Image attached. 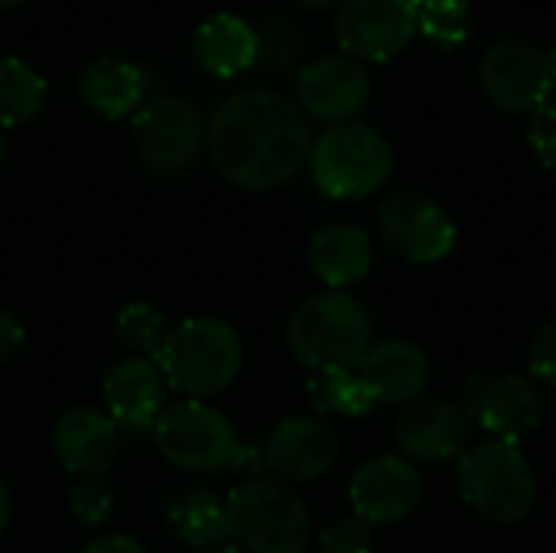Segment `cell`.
<instances>
[{"label": "cell", "instance_id": "1", "mask_svg": "<svg viewBox=\"0 0 556 553\" xmlns=\"http://www.w3.org/2000/svg\"><path fill=\"white\" fill-rule=\"evenodd\" d=\"M205 143L228 183L264 192L290 183L309 163L313 130L293 98L270 88H244L215 108Z\"/></svg>", "mask_w": 556, "mask_h": 553}, {"label": "cell", "instance_id": "2", "mask_svg": "<svg viewBox=\"0 0 556 553\" xmlns=\"http://www.w3.org/2000/svg\"><path fill=\"white\" fill-rule=\"evenodd\" d=\"M287 345L309 372L358 368L375 345L371 310L345 290L316 293L293 310L287 323Z\"/></svg>", "mask_w": 556, "mask_h": 553}, {"label": "cell", "instance_id": "3", "mask_svg": "<svg viewBox=\"0 0 556 553\" xmlns=\"http://www.w3.org/2000/svg\"><path fill=\"white\" fill-rule=\"evenodd\" d=\"M153 362L166 385L186 401H208L235 385L244 352L235 326L212 316H195L166 332Z\"/></svg>", "mask_w": 556, "mask_h": 553}, {"label": "cell", "instance_id": "4", "mask_svg": "<svg viewBox=\"0 0 556 553\" xmlns=\"http://www.w3.org/2000/svg\"><path fill=\"white\" fill-rule=\"evenodd\" d=\"M309 176L316 189L336 202L375 196L394 173L391 140L358 121L326 127L309 150Z\"/></svg>", "mask_w": 556, "mask_h": 553}, {"label": "cell", "instance_id": "5", "mask_svg": "<svg viewBox=\"0 0 556 553\" xmlns=\"http://www.w3.org/2000/svg\"><path fill=\"white\" fill-rule=\"evenodd\" d=\"M225 505L238 551L306 553L313 544V518L306 502L277 479H248L231 489Z\"/></svg>", "mask_w": 556, "mask_h": 553}, {"label": "cell", "instance_id": "6", "mask_svg": "<svg viewBox=\"0 0 556 553\" xmlns=\"http://www.w3.org/2000/svg\"><path fill=\"white\" fill-rule=\"evenodd\" d=\"M463 502L492 525H518L538 502V479L518 443L485 440L459 456L456 469Z\"/></svg>", "mask_w": 556, "mask_h": 553}, {"label": "cell", "instance_id": "7", "mask_svg": "<svg viewBox=\"0 0 556 553\" xmlns=\"http://www.w3.org/2000/svg\"><path fill=\"white\" fill-rule=\"evenodd\" d=\"M153 440L163 460L182 473H218L248 463L261 466V453H251L241 443L235 424L205 401L182 398L166 404L153 427Z\"/></svg>", "mask_w": 556, "mask_h": 553}, {"label": "cell", "instance_id": "8", "mask_svg": "<svg viewBox=\"0 0 556 553\" xmlns=\"http://www.w3.org/2000/svg\"><path fill=\"white\" fill-rule=\"evenodd\" d=\"M130 137L143 166L156 176L189 173L205 150V117L182 95H150L130 121Z\"/></svg>", "mask_w": 556, "mask_h": 553}, {"label": "cell", "instance_id": "9", "mask_svg": "<svg viewBox=\"0 0 556 553\" xmlns=\"http://www.w3.org/2000/svg\"><path fill=\"white\" fill-rule=\"evenodd\" d=\"M375 225L381 241L410 264H437L456 248V222L450 212L424 192L401 189L391 192L378 212Z\"/></svg>", "mask_w": 556, "mask_h": 553}, {"label": "cell", "instance_id": "10", "mask_svg": "<svg viewBox=\"0 0 556 553\" xmlns=\"http://www.w3.org/2000/svg\"><path fill=\"white\" fill-rule=\"evenodd\" d=\"M463 411L492 440L521 443L544 420V394L525 375H476L463 388Z\"/></svg>", "mask_w": 556, "mask_h": 553}, {"label": "cell", "instance_id": "11", "mask_svg": "<svg viewBox=\"0 0 556 553\" xmlns=\"http://www.w3.org/2000/svg\"><path fill=\"white\" fill-rule=\"evenodd\" d=\"M371 98V75L365 62L345 52H326L306 62L296 75V104L306 117L329 127L355 121Z\"/></svg>", "mask_w": 556, "mask_h": 553}, {"label": "cell", "instance_id": "12", "mask_svg": "<svg viewBox=\"0 0 556 553\" xmlns=\"http://www.w3.org/2000/svg\"><path fill=\"white\" fill-rule=\"evenodd\" d=\"M336 36L358 62H391L417 36V16L407 0H342Z\"/></svg>", "mask_w": 556, "mask_h": 553}, {"label": "cell", "instance_id": "13", "mask_svg": "<svg viewBox=\"0 0 556 553\" xmlns=\"http://www.w3.org/2000/svg\"><path fill=\"white\" fill-rule=\"evenodd\" d=\"M339 460V437L323 417H287L261 447V466L283 486L316 482Z\"/></svg>", "mask_w": 556, "mask_h": 553}, {"label": "cell", "instance_id": "14", "mask_svg": "<svg viewBox=\"0 0 556 553\" xmlns=\"http://www.w3.org/2000/svg\"><path fill=\"white\" fill-rule=\"evenodd\" d=\"M352 515L375 525H397L424 502V476L404 456H375L358 466L349 486Z\"/></svg>", "mask_w": 556, "mask_h": 553}, {"label": "cell", "instance_id": "15", "mask_svg": "<svg viewBox=\"0 0 556 553\" xmlns=\"http://www.w3.org/2000/svg\"><path fill=\"white\" fill-rule=\"evenodd\" d=\"M485 98L508 114H531L544 95V49L528 39H498L479 59Z\"/></svg>", "mask_w": 556, "mask_h": 553}, {"label": "cell", "instance_id": "16", "mask_svg": "<svg viewBox=\"0 0 556 553\" xmlns=\"http://www.w3.org/2000/svg\"><path fill=\"white\" fill-rule=\"evenodd\" d=\"M472 427L476 424L456 401H417L397 417L394 440L401 456L414 466H437L459 460L472 447Z\"/></svg>", "mask_w": 556, "mask_h": 553}, {"label": "cell", "instance_id": "17", "mask_svg": "<svg viewBox=\"0 0 556 553\" xmlns=\"http://www.w3.org/2000/svg\"><path fill=\"white\" fill-rule=\"evenodd\" d=\"M104 407L121 433L143 437L153 433L160 414L166 411V378L153 359H127L114 365L104 378Z\"/></svg>", "mask_w": 556, "mask_h": 553}, {"label": "cell", "instance_id": "18", "mask_svg": "<svg viewBox=\"0 0 556 553\" xmlns=\"http://www.w3.org/2000/svg\"><path fill=\"white\" fill-rule=\"evenodd\" d=\"M358 375L365 378L378 404L410 407L424 401L433 368H430V355L417 342L384 339L368 349V355L358 365Z\"/></svg>", "mask_w": 556, "mask_h": 553}, {"label": "cell", "instance_id": "19", "mask_svg": "<svg viewBox=\"0 0 556 553\" xmlns=\"http://www.w3.org/2000/svg\"><path fill=\"white\" fill-rule=\"evenodd\" d=\"M52 450L59 463L78 479H98L117 460L121 430L108 411L72 407L52 427Z\"/></svg>", "mask_w": 556, "mask_h": 553}, {"label": "cell", "instance_id": "20", "mask_svg": "<svg viewBox=\"0 0 556 553\" xmlns=\"http://www.w3.org/2000/svg\"><path fill=\"white\" fill-rule=\"evenodd\" d=\"M150 85L153 81L143 65L130 59H117V55H101L81 68L75 91L91 114L104 121H124V117H134L147 104Z\"/></svg>", "mask_w": 556, "mask_h": 553}, {"label": "cell", "instance_id": "21", "mask_svg": "<svg viewBox=\"0 0 556 553\" xmlns=\"http://www.w3.org/2000/svg\"><path fill=\"white\" fill-rule=\"evenodd\" d=\"M257 26L238 13H215L192 36V59L215 78H238L257 65Z\"/></svg>", "mask_w": 556, "mask_h": 553}, {"label": "cell", "instance_id": "22", "mask_svg": "<svg viewBox=\"0 0 556 553\" xmlns=\"http://www.w3.org/2000/svg\"><path fill=\"white\" fill-rule=\"evenodd\" d=\"M371 257V241L355 225H326L309 238V267L329 290H345L365 280Z\"/></svg>", "mask_w": 556, "mask_h": 553}, {"label": "cell", "instance_id": "23", "mask_svg": "<svg viewBox=\"0 0 556 553\" xmlns=\"http://www.w3.org/2000/svg\"><path fill=\"white\" fill-rule=\"evenodd\" d=\"M166 525L186 548H195V551L222 548L231 538L225 499L205 489L173 495L166 505Z\"/></svg>", "mask_w": 556, "mask_h": 553}, {"label": "cell", "instance_id": "24", "mask_svg": "<svg viewBox=\"0 0 556 553\" xmlns=\"http://www.w3.org/2000/svg\"><path fill=\"white\" fill-rule=\"evenodd\" d=\"M46 78L16 55H0V127H20L42 114Z\"/></svg>", "mask_w": 556, "mask_h": 553}, {"label": "cell", "instance_id": "25", "mask_svg": "<svg viewBox=\"0 0 556 553\" xmlns=\"http://www.w3.org/2000/svg\"><path fill=\"white\" fill-rule=\"evenodd\" d=\"M306 391H309L313 407L319 414H329V417H365L378 407V401L368 391L358 368L313 372Z\"/></svg>", "mask_w": 556, "mask_h": 553}, {"label": "cell", "instance_id": "26", "mask_svg": "<svg viewBox=\"0 0 556 553\" xmlns=\"http://www.w3.org/2000/svg\"><path fill=\"white\" fill-rule=\"evenodd\" d=\"M417 33L440 52H456L469 42L476 16L469 0H420L414 7Z\"/></svg>", "mask_w": 556, "mask_h": 553}, {"label": "cell", "instance_id": "27", "mask_svg": "<svg viewBox=\"0 0 556 553\" xmlns=\"http://www.w3.org/2000/svg\"><path fill=\"white\" fill-rule=\"evenodd\" d=\"M257 65H264L267 72H287L303 55V29L293 16L274 10L257 23Z\"/></svg>", "mask_w": 556, "mask_h": 553}, {"label": "cell", "instance_id": "28", "mask_svg": "<svg viewBox=\"0 0 556 553\" xmlns=\"http://www.w3.org/2000/svg\"><path fill=\"white\" fill-rule=\"evenodd\" d=\"M117 339L121 345H127L130 352H137L140 359H156L163 339H166V319L160 310H153L150 303H130L117 313Z\"/></svg>", "mask_w": 556, "mask_h": 553}, {"label": "cell", "instance_id": "29", "mask_svg": "<svg viewBox=\"0 0 556 553\" xmlns=\"http://www.w3.org/2000/svg\"><path fill=\"white\" fill-rule=\"evenodd\" d=\"M371 548H375V528L358 515L342 518L319 535V553H371Z\"/></svg>", "mask_w": 556, "mask_h": 553}, {"label": "cell", "instance_id": "30", "mask_svg": "<svg viewBox=\"0 0 556 553\" xmlns=\"http://www.w3.org/2000/svg\"><path fill=\"white\" fill-rule=\"evenodd\" d=\"M68 502H72L75 518H78L81 525H88V528H98V525L111 515V508H114L111 492H108L98 479H81V482L68 492Z\"/></svg>", "mask_w": 556, "mask_h": 553}, {"label": "cell", "instance_id": "31", "mask_svg": "<svg viewBox=\"0 0 556 553\" xmlns=\"http://www.w3.org/2000/svg\"><path fill=\"white\" fill-rule=\"evenodd\" d=\"M528 143L541 166L556 173V101H541L528 121Z\"/></svg>", "mask_w": 556, "mask_h": 553}, {"label": "cell", "instance_id": "32", "mask_svg": "<svg viewBox=\"0 0 556 553\" xmlns=\"http://www.w3.org/2000/svg\"><path fill=\"white\" fill-rule=\"evenodd\" d=\"M531 375L541 385L556 388V319L547 323L531 342Z\"/></svg>", "mask_w": 556, "mask_h": 553}, {"label": "cell", "instance_id": "33", "mask_svg": "<svg viewBox=\"0 0 556 553\" xmlns=\"http://www.w3.org/2000/svg\"><path fill=\"white\" fill-rule=\"evenodd\" d=\"M23 339H26V332H23L20 319H16L10 310H3V306H0V362L13 359V355L20 352Z\"/></svg>", "mask_w": 556, "mask_h": 553}, {"label": "cell", "instance_id": "34", "mask_svg": "<svg viewBox=\"0 0 556 553\" xmlns=\"http://www.w3.org/2000/svg\"><path fill=\"white\" fill-rule=\"evenodd\" d=\"M81 553H147L140 541L127 538V535H104V538H94Z\"/></svg>", "mask_w": 556, "mask_h": 553}, {"label": "cell", "instance_id": "35", "mask_svg": "<svg viewBox=\"0 0 556 553\" xmlns=\"http://www.w3.org/2000/svg\"><path fill=\"white\" fill-rule=\"evenodd\" d=\"M544 85H547L544 101H556V49L544 52Z\"/></svg>", "mask_w": 556, "mask_h": 553}, {"label": "cell", "instance_id": "36", "mask_svg": "<svg viewBox=\"0 0 556 553\" xmlns=\"http://www.w3.org/2000/svg\"><path fill=\"white\" fill-rule=\"evenodd\" d=\"M10 515H13V499H10L7 482L0 479V535H3V528L10 525Z\"/></svg>", "mask_w": 556, "mask_h": 553}, {"label": "cell", "instance_id": "37", "mask_svg": "<svg viewBox=\"0 0 556 553\" xmlns=\"http://www.w3.org/2000/svg\"><path fill=\"white\" fill-rule=\"evenodd\" d=\"M296 7H303V10H326V7H332V3H339V0H293Z\"/></svg>", "mask_w": 556, "mask_h": 553}, {"label": "cell", "instance_id": "38", "mask_svg": "<svg viewBox=\"0 0 556 553\" xmlns=\"http://www.w3.org/2000/svg\"><path fill=\"white\" fill-rule=\"evenodd\" d=\"M205 553H241L235 544H222V548H212V551H205Z\"/></svg>", "mask_w": 556, "mask_h": 553}, {"label": "cell", "instance_id": "39", "mask_svg": "<svg viewBox=\"0 0 556 553\" xmlns=\"http://www.w3.org/2000/svg\"><path fill=\"white\" fill-rule=\"evenodd\" d=\"M3 160H7V137H3V127H0V166H3Z\"/></svg>", "mask_w": 556, "mask_h": 553}, {"label": "cell", "instance_id": "40", "mask_svg": "<svg viewBox=\"0 0 556 553\" xmlns=\"http://www.w3.org/2000/svg\"><path fill=\"white\" fill-rule=\"evenodd\" d=\"M23 0H0V10H16Z\"/></svg>", "mask_w": 556, "mask_h": 553}]
</instances>
